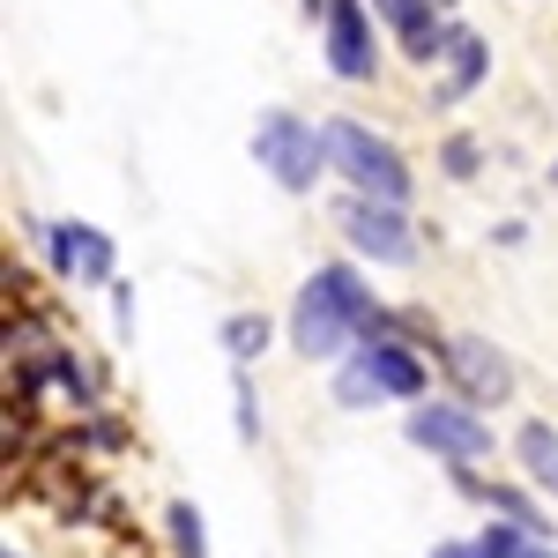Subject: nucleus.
Listing matches in <instances>:
<instances>
[{"label": "nucleus", "mask_w": 558, "mask_h": 558, "mask_svg": "<svg viewBox=\"0 0 558 558\" xmlns=\"http://www.w3.org/2000/svg\"><path fill=\"white\" fill-rule=\"evenodd\" d=\"M380 291H373V276H365V260H320L313 276H305L299 291H291V313H283V343L299 350L305 365H343L350 350L373 336V320H380Z\"/></svg>", "instance_id": "f257e3e1"}, {"label": "nucleus", "mask_w": 558, "mask_h": 558, "mask_svg": "<svg viewBox=\"0 0 558 558\" xmlns=\"http://www.w3.org/2000/svg\"><path fill=\"white\" fill-rule=\"evenodd\" d=\"M439 395V357L417 350L410 336H365V343L350 350L343 365H328V402L336 410H410V402H425Z\"/></svg>", "instance_id": "f03ea898"}, {"label": "nucleus", "mask_w": 558, "mask_h": 558, "mask_svg": "<svg viewBox=\"0 0 558 558\" xmlns=\"http://www.w3.org/2000/svg\"><path fill=\"white\" fill-rule=\"evenodd\" d=\"M320 128H328V165H336V186L343 194H373V202H395V209L417 202V165L402 157L395 134L365 128L350 112H328Z\"/></svg>", "instance_id": "7ed1b4c3"}, {"label": "nucleus", "mask_w": 558, "mask_h": 558, "mask_svg": "<svg viewBox=\"0 0 558 558\" xmlns=\"http://www.w3.org/2000/svg\"><path fill=\"white\" fill-rule=\"evenodd\" d=\"M246 149H254L260 172L276 179V194H291V202H313L336 179V165H328V128L291 112V105H268L254 120V134H246Z\"/></svg>", "instance_id": "20e7f679"}, {"label": "nucleus", "mask_w": 558, "mask_h": 558, "mask_svg": "<svg viewBox=\"0 0 558 558\" xmlns=\"http://www.w3.org/2000/svg\"><path fill=\"white\" fill-rule=\"evenodd\" d=\"M402 439H410L417 454H432L439 470H484V462L507 447V439L492 432V417H484V410H470L462 395H447V387L402 410Z\"/></svg>", "instance_id": "39448f33"}, {"label": "nucleus", "mask_w": 558, "mask_h": 558, "mask_svg": "<svg viewBox=\"0 0 558 558\" xmlns=\"http://www.w3.org/2000/svg\"><path fill=\"white\" fill-rule=\"evenodd\" d=\"M328 223H336L343 254L365 260V268H417V260H425V231H417V216L395 209V202L336 194V202H328Z\"/></svg>", "instance_id": "423d86ee"}, {"label": "nucleus", "mask_w": 558, "mask_h": 558, "mask_svg": "<svg viewBox=\"0 0 558 558\" xmlns=\"http://www.w3.org/2000/svg\"><path fill=\"white\" fill-rule=\"evenodd\" d=\"M439 387L447 395H462L470 410H507L514 402V387H521V373H514V357L492 343V336H476V328H447V343H439Z\"/></svg>", "instance_id": "0eeeda50"}, {"label": "nucleus", "mask_w": 558, "mask_h": 558, "mask_svg": "<svg viewBox=\"0 0 558 558\" xmlns=\"http://www.w3.org/2000/svg\"><path fill=\"white\" fill-rule=\"evenodd\" d=\"M38 254L52 268V283H68V291H112L120 283V239L89 216L38 223Z\"/></svg>", "instance_id": "6e6552de"}, {"label": "nucleus", "mask_w": 558, "mask_h": 558, "mask_svg": "<svg viewBox=\"0 0 558 558\" xmlns=\"http://www.w3.org/2000/svg\"><path fill=\"white\" fill-rule=\"evenodd\" d=\"M320 60L328 75L350 89H373L387 68V31L373 15V0H328V23H320Z\"/></svg>", "instance_id": "1a4fd4ad"}, {"label": "nucleus", "mask_w": 558, "mask_h": 558, "mask_svg": "<svg viewBox=\"0 0 558 558\" xmlns=\"http://www.w3.org/2000/svg\"><path fill=\"white\" fill-rule=\"evenodd\" d=\"M492 83V38L476 31V23H462L454 15V38H447V60L425 75V97H432V112H462L476 89Z\"/></svg>", "instance_id": "9d476101"}, {"label": "nucleus", "mask_w": 558, "mask_h": 558, "mask_svg": "<svg viewBox=\"0 0 558 558\" xmlns=\"http://www.w3.org/2000/svg\"><path fill=\"white\" fill-rule=\"evenodd\" d=\"M373 15H380L387 45L417 68V75H432L439 60H447V38H454V15H439L432 0H373Z\"/></svg>", "instance_id": "9b49d317"}, {"label": "nucleus", "mask_w": 558, "mask_h": 558, "mask_svg": "<svg viewBox=\"0 0 558 558\" xmlns=\"http://www.w3.org/2000/svg\"><path fill=\"white\" fill-rule=\"evenodd\" d=\"M45 387L75 410V417H89V410H105V365L89 357V350H75V343H60L52 350V365H45Z\"/></svg>", "instance_id": "f8f14e48"}, {"label": "nucleus", "mask_w": 558, "mask_h": 558, "mask_svg": "<svg viewBox=\"0 0 558 558\" xmlns=\"http://www.w3.org/2000/svg\"><path fill=\"white\" fill-rule=\"evenodd\" d=\"M507 454H514V470L558 507V425L551 417H521V425L507 432Z\"/></svg>", "instance_id": "ddd939ff"}, {"label": "nucleus", "mask_w": 558, "mask_h": 558, "mask_svg": "<svg viewBox=\"0 0 558 558\" xmlns=\"http://www.w3.org/2000/svg\"><path fill=\"white\" fill-rule=\"evenodd\" d=\"M276 336H283V320H268L260 305H239V313H223V320H216V343H223L231 365H260Z\"/></svg>", "instance_id": "4468645a"}, {"label": "nucleus", "mask_w": 558, "mask_h": 558, "mask_svg": "<svg viewBox=\"0 0 558 558\" xmlns=\"http://www.w3.org/2000/svg\"><path fill=\"white\" fill-rule=\"evenodd\" d=\"M165 558H209V514L194 499H165Z\"/></svg>", "instance_id": "2eb2a0df"}, {"label": "nucleus", "mask_w": 558, "mask_h": 558, "mask_svg": "<svg viewBox=\"0 0 558 558\" xmlns=\"http://www.w3.org/2000/svg\"><path fill=\"white\" fill-rule=\"evenodd\" d=\"M484 165H492L484 134H470V128H447V134H439V179H454V186H476V179H484Z\"/></svg>", "instance_id": "dca6fc26"}, {"label": "nucleus", "mask_w": 558, "mask_h": 558, "mask_svg": "<svg viewBox=\"0 0 558 558\" xmlns=\"http://www.w3.org/2000/svg\"><path fill=\"white\" fill-rule=\"evenodd\" d=\"M75 447H89V454H128L134 447V425L105 402V410H89V417H75V432H68Z\"/></svg>", "instance_id": "f3484780"}, {"label": "nucleus", "mask_w": 558, "mask_h": 558, "mask_svg": "<svg viewBox=\"0 0 558 558\" xmlns=\"http://www.w3.org/2000/svg\"><path fill=\"white\" fill-rule=\"evenodd\" d=\"M231 432H239V447H260V387H254V365H231Z\"/></svg>", "instance_id": "a211bd4d"}, {"label": "nucleus", "mask_w": 558, "mask_h": 558, "mask_svg": "<svg viewBox=\"0 0 558 558\" xmlns=\"http://www.w3.org/2000/svg\"><path fill=\"white\" fill-rule=\"evenodd\" d=\"M536 544L521 521H499V514H484V529H476V558H521Z\"/></svg>", "instance_id": "6ab92c4d"}, {"label": "nucleus", "mask_w": 558, "mask_h": 558, "mask_svg": "<svg viewBox=\"0 0 558 558\" xmlns=\"http://www.w3.org/2000/svg\"><path fill=\"white\" fill-rule=\"evenodd\" d=\"M105 299H112V336H120V343H134V320H142V305H134V283L120 276Z\"/></svg>", "instance_id": "aec40b11"}, {"label": "nucleus", "mask_w": 558, "mask_h": 558, "mask_svg": "<svg viewBox=\"0 0 558 558\" xmlns=\"http://www.w3.org/2000/svg\"><path fill=\"white\" fill-rule=\"evenodd\" d=\"M492 246H507V254H514V246H529V223H521V216H507V223H492Z\"/></svg>", "instance_id": "412c9836"}, {"label": "nucleus", "mask_w": 558, "mask_h": 558, "mask_svg": "<svg viewBox=\"0 0 558 558\" xmlns=\"http://www.w3.org/2000/svg\"><path fill=\"white\" fill-rule=\"evenodd\" d=\"M432 558H476V536H432Z\"/></svg>", "instance_id": "4be33fe9"}, {"label": "nucleus", "mask_w": 558, "mask_h": 558, "mask_svg": "<svg viewBox=\"0 0 558 558\" xmlns=\"http://www.w3.org/2000/svg\"><path fill=\"white\" fill-rule=\"evenodd\" d=\"M299 15L313 23V31H320V23H328V0H299Z\"/></svg>", "instance_id": "5701e85b"}, {"label": "nucleus", "mask_w": 558, "mask_h": 558, "mask_svg": "<svg viewBox=\"0 0 558 558\" xmlns=\"http://www.w3.org/2000/svg\"><path fill=\"white\" fill-rule=\"evenodd\" d=\"M521 558H558V544H529V551H521Z\"/></svg>", "instance_id": "b1692460"}, {"label": "nucleus", "mask_w": 558, "mask_h": 558, "mask_svg": "<svg viewBox=\"0 0 558 558\" xmlns=\"http://www.w3.org/2000/svg\"><path fill=\"white\" fill-rule=\"evenodd\" d=\"M432 8H439V15H462V0H432Z\"/></svg>", "instance_id": "393cba45"}, {"label": "nucleus", "mask_w": 558, "mask_h": 558, "mask_svg": "<svg viewBox=\"0 0 558 558\" xmlns=\"http://www.w3.org/2000/svg\"><path fill=\"white\" fill-rule=\"evenodd\" d=\"M8 558H23V551H15V544H8Z\"/></svg>", "instance_id": "a878e982"}, {"label": "nucleus", "mask_w": 558, "mask_h": 558, "mask_svg": "<svg viewBox=\"0 0 558 558\" xmlns=\"http://www.w3.org/2000/svg\"><path fill=\"white\" fill-rule=\"evenodd\" d=\"M551 186H558V165H551Z\"/></svg>", "instance_id": "bb28decb"}]
</instances>
